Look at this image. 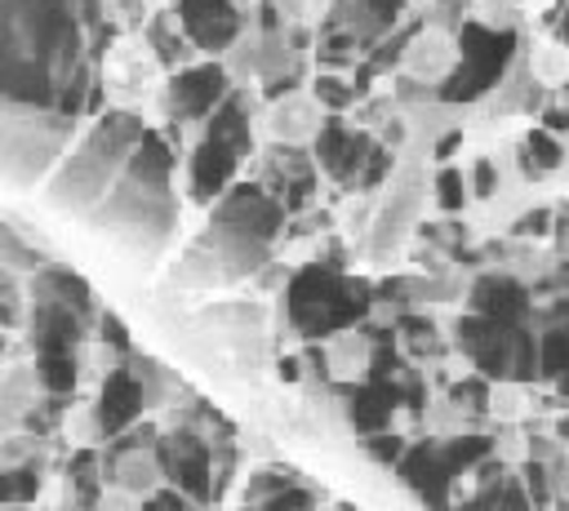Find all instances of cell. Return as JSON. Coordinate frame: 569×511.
<instances>
[{"mask_svg": "<svg viewBox=\"0 0 569 511\" xmlns=\"http://www.w3.org/2000/svg\"><path fill=\"white\" fill-rule=\"evenodd\" d=\"M76 76V22L62 0H0V93L53 102Z\"/></svg>", "mask_w": 569, "mask_h": 511, "instance_id": "6da1fadb", "label": "cell"}, {"mask_svg": "<svg viewBox=\"0 0 569 511\" xmlns=\"http://www.w3.org/2000/svg\"><path fill=\"white\" fill-rule=\"evenodd\" d=\"M369 284L347 280L333 262L302 267L289 284V320L302 338H329L369 311Z\"/></svg>", "mask_w": 569, "mask_h": 511, "instance_id": "7a4b0ae2", "label": "cell"}, {"mask_svg": "<svg viewBox=\"0 0 569 511\" xmlns=\"http://www.w3.org/2000/svg\"><path fill=\"white\" fill-rule=\"evenodd\" d=\"M142 133H147V129H142L133 116H107V120L84 138V147L67 160V169L58 173L53 200L80 209V204H89L93 196H102L107 182H111L116 169L129 160V151H133V142H138Z\"/></svg>", "mask_w": 569, "mask_h": 511, "instance_id": "3957f363", "label": "cell"}, {"mask_svg": "<svg viewBox=\"0 0 569 511\" xmlns=\"http://www.w3.org/2000/svg\"><path fill=\"white\" fill-rule=\"evenodd\" d=\"M458 351L485 378H538V333L533 324H507L485 311L458 320Z\"/></svg>", "mask_w": 569, "mask_h": 511, "instance_id": "277c9868", "label": "cell"}, {"mask_svg": "<svg viewBox=\"0 0 569 511\" xmlns=\"http://www.w3.org/2000/svg\"><path fill=\"white\" fill-rule=\"evenodd\" d=\"M520 31H493V27H480V22H462L458 27V67L449 71V80L436 89L445 102H458V107H471L480 102L511 67V58L520 53Z\"/></svg>", "mask_w": 569, "mask_h": 511, "instance_id": "5b68a950", "label": "cell"}, {"mask_svg": "<svg viewBox=\"0 0 569 511\" xmlns=\"http://www.w3.org/2000/svg\"><path fill=\"white\" fill-rule=\"evenodd\" d=\"M427 200H431V182H427V164L422 160H405L400 169H391L382 209L373 218V253L378 258L405 244V236L418 227Z\"/></svg>", "mask_w": 569, "mask_h": 511, "instance_id": "8992f818", "label": "cell"}, {"mask_svg": "<svg viewBox=\"0 0 569 511\" xmlns=\"http://www.w3.org/2000/svg\"><path fill=\"white\" fill-rule=\"evenodd\" d=\"M382 151V142L347 120H325L320 133H316V164L333 178V182H356L365 187L369 178V164L373 156Z\"/></svg>", "mask_w": 569, "mask_h": 511, "instance_id": "52a82bcc", "label": "cell"}, {"mask_svg": "<svg viewBox=\"0 0 569 511\" xmlns=\"http://www.w3.org/2000/svg\"><path fill=\"white\" fill-rule=\"evenodd\" d=\"M453 67H458V31L436 22V18L413 22V31L405 40V53H400V71H409V76H418V80L440 89Z\"/></svg>", "mask_w": 569, "mask_h": 511, "instance_id": "ba28073f", "label": "cell"}, {"mask_svg": "<svg viewBox=\"0 0 569 511\" xmlns=\"http://www.w3.org/2000/svg\"><path fill=\"white\" fill-rule=\"evenodd\" d=\"M467 298H471V311H485V315L507 320V324H533V289L502 267L476 275Z\"/></svg>", "mask_w": 569, "mask_h": 511, "instance_id": "9c48e42d", "label": "cell"}, {"mask_svg": "<svg viewBox=\"0 0 569 511\" xmlns=\"http://www.w3.org/2000/svg\"><path fill=\"white\" fill-rule=\"evenodd\" d=\"M178 22L187 40L204 53H222L240 40V9L236 0H178Z\"/></svg>", "mask_w": 569, "mask_h": 511, "instance_id": "30bf717a", "label": "cell"}, {"mask_svg": "<svg viewBox=\"0 0 569 511\" xmlns=\"http://www.w3.org/2000/svg\"><path fill=\"white\" fill-rule=\"evenodd\" d=\"M231 93L227 84V71L218 62H196V67H182L169 84V111L182 116V120H200V116H213V107Z\"/></svg>", "mask_w": 569, "mask_h": 511, "instance_id": "8fae6325", "label": "cell"}, {"mask_svg": "<svg viewBox=\"0 0 569 511\" xmlns=\"http://www.w3.org/2000/svg\"><path fill=\"white\" fill-rule=\"evenodd\" d=\"M240 160H244L240 147H231V142L218 138V133H204L200 147L191 151V196H196L200 204H213V200L231 187Z\"/></svg>", "mask_w": 569, "mask_h": 511, "instance_id": "7c38bea8", "label": "cell"}, {"mask_svg": "<svg viewBox=\"0 0 569 511\" xmlns=\"http://www.w3.org/2000/svg\"><path fill=\"white\" fill-rule=\"evenodd\" d=\"M320 124H325V107L316 102V93H298V89H289V93L271 98L267 129H271L276 142H298V147H302V142H316Z\"/></svg>", "mask_w": 569, "mask_h": 511, "instance_id": "4fadbf2b", "label": "cell"}, {"mask_svg": "<svg viewBox=\"0 0 569 511\" xmlns=\"http://www.w3.org/2000/svg\"><path fill=\"white\" fill-rule=\"evenodd\" d=\"M160 467L178 489L191 493V502L209 498V449L196 435H169L160 444Z\"/></svg>", "mask_w": 569, "mask_h": 511, "instance_id": "5bb4252c", "label": "cell"}, {"mask_svg": "<svg viewBox=\"0 0 569 511\" xmlns=\"http://www.w3.org/2000/svg\"><path fill=\"white\" fill-rule=\"evenodd\" d=\"M320 360H325V369H329L333 378H342V382H365L369 369H373V338H369L365 329L347 324V329L329 333Z\"/></svg>", "mask_w": 569, "mask_h": 511, "instance_id": "9a60e30c", "label": "cell"}, {"mask_svg": "<svg viewBox=\"0 0 569 511\" xmlns=\"http://www.w3.org/2000/svg\"><path fill=\"white\" fill-rule=\"evenodd\" d=\"M138 413H142V382H138L129 369L107 373V382H102V391H98V404H93L98 427L111 435V431H124Z\"/></svg>", "mask_w": 569, "mask_h": 511, "instance_id": "2e32d148", "label": "cell"}, {"mask_svg": "<svg viewBox=\"0 0 569 511\" xmlns=\"http://www.w3.org/2000/svg\"><path fill=\"white\" fill-rule=\"evenodd\" d=\"M565 151H569V138H560V133L542 129L538 120H533V129L516 142V160H520V169H525V178H529V182L556 178V173H560V164H565Z\"/></svg>", "mask_w": 569, "mask_h": 511, "instance_id": "e0dca14e", "label": "cell"}, {"mask_svg": "<svg viewBox=\"0 0 569 511\" xmlns=\"http://www.w3.org/2000/svg\"><path fill=\"white\" fill-rule=\"evenodd\" d=\"M538 413V395L529 378H493L489 382V418L502 422H529Z\"/></svg>", "mask_w": 569, "mask_h": 511, "instance_id": "ac0fdd59", "label": "cell"}, {"mask_svg": "<svg viewBox=\"0 0 569 511\" xmlns=\"http://www.w3.org/2000/svg\"><path fill=\"white\" fill-rule=\"evenodd\" d=\"M538 378L551 382V387L560 378H569V320H556V324L538 329Z\"/></svg>", "mask_w": 569, "mask_h": 511, "instance_id": "d6986e66", "label": "cell"}, {"mask_svg": "<svg viewBox=\"0 0 569 511\" xmlns=\"http://www.w3.org/2000/svg\"><path fill=\"white\" fill-rule=\"evenodd\" d=\"M529 67H533L538 84H547V89L556 93V89L569 80V40H560L556 31L542 36V40H533V49H529Z\"/></svg>", "mask_w": 569, "mask_h": 511, "instance_id": "ffe728a7", "label": "cell"}, {"mask_svg": "<svg viewBox=\"0 0 569 511\" xmlns=\"http://www.w3.org/2000/svg\"><path fill=\"white\" fill-rule=\"evenodd\" d=\"M431 200H436L440 213H462V209L476 200V196H471V182H467V169L453 164V160H445V164L436 169V178H431Z\"/></svg>", "mask_w": 569, "mask_h": 511, "instance_id": "44dd1931", "label": "cell"}, {"mask_svg": "<svg viewBox=\"0 0 569 511\" xmlns=\"http://www.w3.org/2000/svg\"><path fill=\"white\" fill-rule=\"evenodd\" d=\"M311 93H316V102H320L325 111H347L365 89H360L356 80H342L338 71H320V76L311 80Z\"/></svg>", "mask_w": 569, "mask_h": 511, "instance_id": "7402d4cb", "label": "cell"}, {"mask_svg": "<svg viewBox=\"0 0 569 511\" xmlns=\"http://www.w3.org/2000/svg\"><path fill=\"white\" fill-rule=\"evenodd\" d=\"M467 18L493 31H520V4L516 0H471Z\"/></svg>", "mask_w": 569, "mask_h": 511, "instance_id": "603a6c76", "label": "cell"}, {"mask_svg": "<svg viewBox=\"0 0 569 511\" xmlns=\"http://www.w3.org/2000/svg\"><path fill=\"white\" fill-rule=\"evenodd\" d=\"M36 373H40V382H44L53 395H62V391H71V387H76V364H71V351H40Z\"/></svg>", "mask_w": 569, "mask_h": 511, "instance_id": "cb8c5ba5", "label": "cell"}, {"mask_svg": "<svg viewBox=\"0 0 569 511\" xmlns=\"http://www.w3.org/2000/svg\"><path fill=\"white\" fill-rule=\"evenodd\" d=\"M493 458H502L507 467H525L529 462V431H525V422H502V431L493 435Z\"/></svg>", "mask_w": 569, "mask_h": 511, "instance_id": "d4e9b609", "label": "cell"}, {"mask_svg": "<svg viewBox=\"0 0 569 511\" xmlns=\"http://www.w3.org/2000/svg\"><path fill=\"white\" fill-rule=\"evenodd\" d=\"M160 471H164L160 458H151V453H142V449H129V453L120 458V467H116V475H120L124 484H133V489H147Z\"/></svg>", "mask_w": 569, "mask_h": 511, "instance_id": "484cf974", "label": "cell"}, {"mask_svg": "<svg viewBox=\"0 0 569 511\" xmlns=\"http://www.w3.org/2000/svg\"><path fill=\"white\" fill-rule=\"evenodd\" d=\"M40 489V475L31 467H18V471H4L0 475V502H22V498H36Z\"/></svg>", "mask_w": 569, "mask_h": 511, "instance_id": "4316f807", "label": "cell"}, {"mask_svg": "<svg viewBox=\"0 0 569 511\" xmlns=\"http://www.w3.org/2000/svg\"><path fill=\"white\" fill-rule=\"evenodd\" d=\"M538 124L551 129V133H560V138H569V102L551 93V98L542 102V111H538Z\"/></svg>", "mask_w": 569, "mask_h": 511, "instance_id": "83f0119b", "label": "cell"}, {"mask_svg": "<svg viewBox=\"0 0 569 511\" xmlns=\"http://www.w3.org/2000/svg\"><path fill=\"white\" fill-rule=\"evenodd\" d=\"M405 449H409V444H405L396 431H373V435H369V453H373L378 462H400Z\"/></svg>", "mask_w": 569, "mask_h": 511, "instance_id": "f1b7e54d", "label": "cell"}, {"mask_svg": "<svg viewBox=\"0 0 569 511\" xmlns=\"http://www.w3.org/2000/svg\"><path fill=\"white\" fill-rule=\"evenodd\" d=\"M76 484H80V502H93V475H98V458L93 453H76L71 471H67Z\"/></svg>", "mask_w": 569, "mask_h": 511, "instance_id": "f546056e", "label": "cell"}, {"mask_svg": "<svg viewBox=\"0 0 569 511\" xmlns=\"http://www.w3.org/2000/svg\"><path fill=\"white\" fill-rule=\"evenodd\" d=\"M280 9H284L289 18H298V22H302V18H316V13L325 9V0H280Z\"/></svg>", "mask_w": 569, "mask_h": 511, "instance_id": "4dcf8cb0", "label": "cell"}, {"mask_svg": "<svg viewBox=\"0 0 569 511\" xmlns=\"http://www.w3.org/2000/svg\"><path fill=\"white\" fill-rule=\"evenodd\" d=\"M551 240H556V253L569 262V209H556V231H551Z\"/></svg>", "mask_w": 569, "mask_h": 511, "instance_id": "1f68e13d", "label": "cell"}, {"mask_svg": "<svg viewBox=\"0 0 569 511\" xmlns=\"http://www.w3.org/2000/svg\"><path fill=\"white\" fill-rule=\"evenodd\" d=\"M547 22H551V31H556L560 40H569V0H560V4L547 13Z\"/></svg>", "mask_w": 569, "mask_h": 511, "instance_id": "d6a6232c", "label": "cell"}]
</instances>
